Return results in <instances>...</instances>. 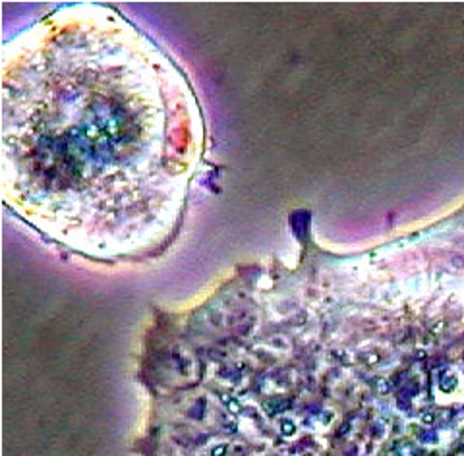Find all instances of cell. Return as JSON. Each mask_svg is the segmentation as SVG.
Masks as SVG:
<instances>
[{"label": "cell", "mask_w": 464, "mask_h": 456, "mask_svg": "<svg viewBox=\"0 0 464 456\" xmlns=\"http://www.w3.org/2000/svg\"><path fill=\"white\" fill-rule=\"evenodd\" d=\"M199 99L115 8H58L2 48V201L72 251L116 259L174 240L205 159Z\"/></svg>", "instance_id": "1"}]
</instances>
